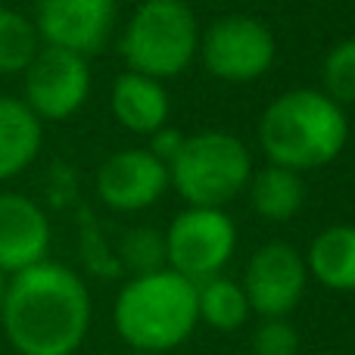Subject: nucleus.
<instances>
[{
  "instance_id": "1",
  "label": "nucleus",
  "mask_w": 355,
  "mask_h": 355,
  "mask_svg": "<svg viewBox=\"0 0 355 355\" xmlns=\"http://www.w3.org/2000/svg\"><path fill=\"white\" fill-rule=\"evenodd\" d=\"M91 290L53 259L6 277L0 327L19 355H75L91 334Z\"/></svg>"
},
{
  "instance_id": "2",
  "label": "nucleus",
  "mask_w": 355,
  "mask_h": 355,
  "mask_svg": "<svg viewBox=\"0 0 355 355\" xmlns=\"http://www.w3.org/2000/svg\"><path fill=\"white\" fill-rule=\"evenodd\" d=\"M256 135L271 166L306 175L331 166L346 150L349 116L321 87H290L262 110Z\"/></svg>"
},
{
  "instance_id": "3",
  "label": "nucleus",
  "mask_w": 355,
  "mask_h": 355,
  "mask_svg": "<svg viewBox=\"0 0 355 355\" xmlns=\"http://www.w3.org/2000/svg\"><path fill=\"white\" fill-rule=\"evenodd\" d=\"M196 284L172 268L131 275L112 302V327L135 352H172L193 337Z\"/></svg>"
},
{
  "instance_id": "4",
  "label": "nucleus",
  "mask_w": 355,
  "mask_h": 355,
  "mask_svg": "<svg viewBox=\"0 0 355 355\" xmlns=\"http://www.w3.org/2000/svg\"><path fill=\"white\" fill-rule=\"evenodd\" d=\"M200 31L187 0H144L119 31V56L131 72L172 81L196 62Z\"/></svg>"
},
{
  "instance_id": "5",
  "label": "nucleus",
  "mask_w": 355,
  "mask_h": 355,
  "mask_svg": "<svg viewBox=\"0 0 355 355\" xmlns=\"http://www.w3.org/2000/svg\"><path fill=\"white\" fill-rule=\"evenodd\" d=\"M256 162L246 141L231 131H196L168 159V187L187 206L227 209L246 190Z\"/></svg>"
},
{
  "instance_id": "6",
  "label": "nucleus",
  "mask_w": 355,
  "mask_h": 355,
  "mask_svg": "<svg viewBox=\"0 0 355 355\" xmlns=\"http://www.w3.org/2000/svg\"><path fill=\"white\" fill-rule=\"evenodd\" d=\"M196 60L212 78L225 85H252L275 66L277 37L262 19L227 12L200 31Z\"/></svg>"
},
{
  "instance_id": "7",
  "label": "nucleus",
  "mask_w": 355,
  "mask_h": 355,
  "mask_svg": "<svg viewBox=\"0 0 355 355\" xmlns=\"http://www.w3.org/2000/svg\"><path fill=\"white\" fill-rule=\"evenodd\" d=\"M162 240H166V268L200 284L206 277L225 275L240 237L227 209L184 206L162 231Z\"/></svg>"
},
{
  "instance_id": "8",
  "label": "nucleus",
  "mask_w": 355,
  "mask_h": 355,
  "mask_svg": "<svg viewBox=\"0 0 355 355\" xmlns=\"http://www.w3.org/2000/svg\"><path fill=\"white\" fill-rule=\"evenodd\" d=\"M94 87L91 60L44 44L22 72V103L41 122H69L85 110Z\"/></svg>"
},
{
  "instance_id": "9",
  "label": "nucleus",
  "mask_w": 355,
  "mask_h": 355,
  "mask_svg": "<svg viewBox=\"0 0 355 355\" xmlns=\"http://www.w3.org/2000/svg\"><path fill=\"white\" fill-rule=\"evenodd\" d=\"M252 315L290 318L309 290V268L300 246L287 240H268L250 252L240 275Z\"/></svg>"
},
{
  "instance_id": "10",
  "label": "nucleus",
  "mask_w": 355,
  "mask_h": 355,
  "mask_svg": "<svg viewBox=\"0 0 355 355\" xmlns=\"http://www.w3.org/2000/svg\"><path fill=\"white\" fill-rule=\"evenodd\" d=\"M168 166L147 147L116 150L100 162L94 175V193L106 209L122 215L147 212L166 196Z\"/></svg>"
},
{
  "instance_id": "11",
  "label": "nucleus",
  "mask_w": 355,
  "mask_h": 355,
  "mask_svg": "<svg viewBox=\"0 0 355 355\" xmlns=\"http://www.w3.org/2000/svg\"><path fill=\"white\" fill-rule=\"evenodd\" d=\"M31 19L44 44L91 60L112 41L119 0H37Z\"/></svg>"
},
{
  "instance_id": "12",
  "label": "nucleus",
  "mask_w": 355,
  "mask_h": 355,
  "mask_svg": "<svg viewBox=\"0 0 355 355\" xmlns=\"http://www.w3.org/2000/svg\"><path fill=\"white\" fill-rule=\"evenodd\" d=\"M53 227L37 200L19 190L0 193V271L6 277L50 259Z\"/></svg>"
},
{
  "instance_id": "13",
  "label": "nucleus",
  "mask_w": 355,
  "mask_h": 355,
  "mask_svg": "<svg viewBox=\"0 0 355 355\" xmlns=\"http://www.w3.org/2000/svg\"><path fill=\"white\" fill-rule=\"evenodd\" d=\"M110 110H112V119L125 131L150 137L153 131H159L172 119V94H168L166 81H156L141 72L125 69L112 81Z\"/></svg>"
},
{
  "instance_id": "14",
  "label": "nucleus",
  "mask_w": 355,
  "mask_h": 355,
  "mask_svg": "<svg viewBox=\"0 0 355 355\" xmlns=\"http://www.w3.org/2000/svg\"><path fill=\"white\" fill-rule=\"evenodd\" d=\"M44 147V122L22 103V97L0 94V184L35 166Z\"/></svg>"
},
{
  "instance_id": "15",
  "label": "nucleus",
  "mask_w": 355,
  "mask_h": 355,
  "mask_svg": "<svg viewBox=\"0 0 355 355\" xmlns=\"http://www.w3.org/2000/svg\"><path fill=\"white\" fill-rule=\"evenodd\" d=\"M302 256L309 281L334 293H355V225L340 221L321 227Z\"/></svg>"
},
{
  "instance_id": "16",
  "label": "nucleus",
  "mask_w": 355,
  "mask_h": 355,
  "mask_svg": "<svg viewBox=\"0 0 355 355\" xmlns=\"http://www.w3.org/2000/svg\"><path fill=\"white\" fill-rule=\"evenodd\" d=\"M250 196V209L259 215L262 221H290L302 212L306 206V178L293 168H284V166H265L256 168L243 190Z\"/></svg>"
},
{
  "instance_id": "17",
  "label": "nucleus",
  "mask_w": 355,
  "mask_h": 355,
  "mask_svg": "<svg viewBox=\"0 0 355 355\" xmlns=\"http://www.w3.org/2000/svg\"><path fill=\"white\" fill-rule=\"evenodd\" d=\"M196 315L218 334H234L250 321L252 309L243 287L231 275H215L196 284Z\"/></svg>"
},
{
  "instance_id": "18",
  "label": "nucleus",
  "mask_w": 355,
  "mask_h": 355,
  "mask_svg": "<svg viewBox=\"0 0 355 355\" xmlns=\"http://www.w3.org/2000/svg\"><path fill=\"white\" fill-rule=\"evenodd\" d=\"M44 47L31 16L12 6H0V75H22Z\"/></svg>"
},
{
  "instance_id": "19",
  "label": "nucleus",
  "mask_w": 355,
  "mask_h": 355,
  "mask_svg": "<svg viewBox=\"0 0 355 355\" xmlns=\"http://www.w3.org/2000/svg\"><path fill=\"white\" fill-rule=\"evenodd\" d=\"M119 259L128 275H147V271L166 268V240L162 231L150 225L128 227L119 240Z\"/></svg>"
},
{
  "instance_id": "20",
  "label": "nucleus",
  "mask_w": 355,
  "mask_h": 355,
  "mask_svg": "<svg viewBox=\"0 0 355 355\" xmlns=\"http://www.w3.org/2000/svg\"><path fill=\"white\" fill-rule=\"evenodd\" d=\"M321 91L340 106H355V37L334 44L321 62Z\"/></svg>"
},
{
  "instance_id": "21",
  "label": "nucleus",
  "mask_w": 355,
  "mask_h": 355,
  "mask_svg": "<svg viewBox=\"0 0 355 355\" xmlns=\"http://www.w3.org/2000/svg\"><path fill=\"white\" fill-rule=\"evenodd\" d=\"M302 340L290 318H259L250 337L252 355H300Z\"/></svg>"
},
{
  "instance_id": "22",
  "label": "nucleus",
  "mask_w": 355,
  "mask_h": 355,
  "mask_svg": "<svg viewBox=\"0 0 355 355\" xmlns=\"http://www.w3.org/2000/svg\"><path fill=\"white\" fill-rule=\"evenodd\" d=\"M184 137H187V135H184L181 128H172V125H162L159 131H153V135H150V147H147V150H150L153 156H159V159L168 166V159H172L178 150H181Z\"/></svg>"
},
{
  "instance_id": "23",
  "label": "nucleus",
  "mask_w": 355,
  "mask_h": 355,
  "mask_svg": "<svg viewBox=\"0 0 355 355\" xmlns=\"http://www.w3.org/2000/svg\"><path fill=\"white\" fill-rule=\"evenodd\" d=\"M3 293H6V275L0 271V309H3Z\"/></svg>"
}]
</instances>
